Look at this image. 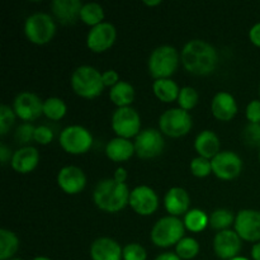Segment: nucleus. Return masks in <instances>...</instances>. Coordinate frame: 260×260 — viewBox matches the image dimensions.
<instances>
[{"mask_svg":"<svg viewBox=\"0 0 260 260\" xmlns=\"http://www.w3.org/2000/svg\"><path fill=\"white\" fill-rule=\"evenodd\" d=\"M180 60L188 73L193 75H208L217 66V51L203 40L188 41L180 53Z\"/></svg>","mask_w":260,"mask_h":260,"instance_id":"f257e3e1","label":"nucleus"},{"mask_svg":"<svg viewBox=\"0 0 260 260\" xmlns=\"http://www.w3.org/2000/svg\"><path fill=\"white\" fill-rule=\"evenodd\" d=\"M129 192L126 183H118L113 178L98 182L93 192V201L99 210L114 213L123 210L129 202Z\"/></svg>","mask_w":260,"mask_h":260,"instance_id":"f03ea898","label":"nucleus"},{"mask_svg":"<svg viewBox=\"0 0 260 260\" xmlns=\"http://www.w3.org/2000/svg\"><path fill=\"white\" fill-rule=\"evenodd\" d=\"M71 88L79 96L86 99L96 98L104 89L102 74L93 66H79L71 75Z\"/></svg>","mask_w":260,"mask_h":260,"instance_id":"7ed1b4c3","label":"nucleus"},{"mask_svg":"<svg viewBox=\"0 0 260 260\" xmlns=\"http://www.w3.org/2000/svg\"><path fill=\"white\" fill-rule=\"evenodd\" d=\"M179 65V55L177 48L169 45H162L155 48L147 61L149 73L155 80L169 79L177 71Z\"/></svg>","mask_w":260,"mask_h":260,"instance_id":"20e7f679","label":"nucleus"},{"mask_svg":"<svg viewBox=\"0 0 260 260\" xmlns=\"http://www.w3.org/2000/svg\"><path fill=\"white\" fill-rule=\"evenodd\" d=\"M185 226L182 220L175 216H165L156 221L151 230L152 244L159 248H169L177 245L184 238Z\"/></svg>","mask_w":260,"mask_h":260,"instance_id":"39448f33","label":"nucleus"},{"mask_svg":"<svg viewBox=\"0 0 260 260\" xmlns=\"http://www.w3.org/2000/svg\"><path fill=\"white\" fill-rule=\"evenodd\" d=\"M25 37L36 45H46L56 33L53 18L47 13L38 12L29 15L24 23Z\"/></svg>","mask_w":260,"mask_h":260,"instance_id":"423d86ee","label":"nucleus"},{"mask_svg":"<svg viewBox=\"0 0 260 260\" xmlns=\"http://www.w3.org/2000/svg\"><path fill=\"white\" fill-rule=\"evenodd\" d=\"M192 117L182 108L168 109L159 118L160 132L169 137L185 136L192 129Z\"/></svg>","mask_w":260,"mask_h":260,"instance_id":"0eeeda50","label":"nucleus"},{"mask_svg":"<svg viewBox=\"0 0 260 260\" xmlns=\"http://www.w3.org/2000/svg\"><path fill=\"white\" fill-rule=\"evenodd\" d=\"M60 145L69 154H85L93 145V136L85 127L73 124L61 131Z\"/></svg>","mask_w":260,"mask_h":260,"instance_id":"6e6552de","label":"nucleus"},{"mask_svg":"<svg viewBox=\"0 0 260 260\" xmlns=\"http://www.w3.org/2000/svg\"><path fill=\"white\" fill-rule=\"evenodd\" d=\"M112 128L122 139H131L137 136L141 128V118L137 111L132 107H121L114 111L112 116Z\"/></svg>","mask_w":260,"mask_h":260,"instance_id":"1a4fd4ad","label":"nucleus"},{"mask_svg":"<svg viewBox=\"0 0 260 260\" xmlns=\"http://www.w3.org/2000/svg\"><path fill=\"white\" fill-rule=\"evenodd\" d=\"M135 151L141 159H152L159 156L165 146L164 137L159 129H142L135 139Z\"/></svg>","mask_w":260,"mask_h":260,"instance_id":"9d476101","label":"nucleus"},{"mask_svg":"<svg viewBox=\"0 0 260 260\" xmlns=\"http://www.w3.org/2000/svg\"><path fill=\"white\" fill-rule=\"evenodd\" d=\"M211 162L212 173L222 180L235 179L243 170V160L234 151H220Z\"/></svg>","mask_w":260,"mask_h":260,"instance_id":"9b49d317","label":"nucleus"},{"mask_svg":"<svg viewBox=\"0 0 260 260\" xmlns=\"http://www.w3.org/2000/svg\"><path fill=\"white\" fill-rule=\"evenodd\" d=\"M13 111L23 121H35L43 114V102L32 91H22L13 102Z\"/></svg>","mask_w":260,"mask_h":260,"instance_id":"f8f14e48","label":"nucleus"},{"mask_svg":"<svg viewBox=\"0 0 260 260\" xmlns=\"http://www.w3.org/2000/svg\"><path fill=\"white\" fill-rule=\"evenodd\" d=\"M234 226L241 240L260 241V211L241 210L236 215Z\"/></svg>","mask_w":260,"mask_h":260,"instance_id":"ddd939ff","label":"nucleus"},{"mask_svg":"<svg viewBox=\"0 0 260 260\" xmlns=\"http://www.w3.org/2000/svg\"><path fill=\"white\" fill-rule=\"evenodd\" d=\"M128 205L139 215L150 216L159 207V197L152 188L139 185L132 189Z\"/></svg>","mask_w":260,"mask_h":260,"instance_id":"4468645a","label":"nucleus"},{"mask_svg":"<svg viewBox=\"0 0 260 260\" xmlns=\"http://www.w3.org/2000/svg\"><path fill=\"white\" fill-rule=\"evenodd\" d=\"M117 37V30L112 23L103 22L91 27L86 36V45L93 52H104L113 46Z\"/></svg>","mask_w":260,"mask_h":260,"instance_id":"2eb2a0df","label":"nucleus"},{"mask_svg":"<svg viewBox=\"0 0 260 260\" xmlns=\"http://www.w3.org/2000/svg\"><path fill=\"white\" fill-rule=\"evenodd\" d=\"M241 250V238L234 230L218 231L213 238V251L222 260H231Z\"/></svg>","mask_w":260,"mask_h":260,"instance_id":"dca6fc26","label":"nucleus"},{"mask_svg":"<svg viewBox=\"0 0 260 260\" xmlns=\"http://www.w3.org/2000/svg\"><path fill=\"white\" fill-rule=\"evenodd\" d=\"M57 184L68 194H78L85 188L86 177L78 167H65L58 172Z\"/></svg>","mask_w":260,"mask_h":260,"instance_id":"f3484780","label":"nucleus"},{"mask_svg":"<svg viewBox=\"0 0 260 260\" xmlns=\"http://www.w3.org/2000/svg\"><path fill=\"white\" fill-rule=\"evenodd\" d=\"M91 260H122L123 249L111 238H99L90 246Z\"/></svg>","mask_w":260,"mask_h":260,"instance_id":"a211bd4d","label":"nucleus"},{"mask_svg":"<svg viewBox=\"0 0 260 260\" xmlns=\"http://www.w3.org/2000/svg\"><path fill=\"white\" fill-rule=\"evenodd\" d=\"M40 161L38 150L33 146H23L13 152L10 165L15 172L20 174H27L36 169Z\"/></svg>","mask_w":260,"mask_h":260,"instance_id":"6ab92c4d","label":"nucleus"},{"mask_svg":"<svg viewBox=\"0 0 260 260\" xmlns=\"http://www.w3.org/2000/svg\"><path fill=\"white\" fill-rule=\"evenodd\" d=\"M211 111L220 121H230L238 113V103L233 94L228 91H218L212 99Z\"/></svg>","mask_w":260,"mask_h":260,"instance_id":"aec40b11","label":"nucleus"},{"mask_svg":"<svg viewBox=\"0 0 260 260\" xmlns=\"http://www.w3.org/2000/svg\"><path fill=\"white\" fill-rule=\"evenodd\" d=\"M83 5L80 0H53L51 9L62 24H74L80 18Z\"/></svg>","mask_w":260,"mask_h":260,"instance_id":"412c9836","label":"nucleus"},{"mask_svg":"<svg viewBox=\"0 0 260 260\" xmlns=\"http://www.w3.org/2000/svg\"><path fill=\"white\" fill-rule=\"evenodd\" d=\"M190 205V198L187 190L180 187H173L167 192L164 197L165 210L170 216H182L188 212Z\"/></svg>","mask_w":260,"mask_h":260,"instance_id":"4be33fe9","label":"nucleus"},{"mask_svg":"<svg viewBox=\"0 0 260 260\" xmlns=\"http://www.w3.org/2000/svg\"><path fill=\"white\" fill-rule=\"evenodd\" d=\"M194 149L200 156L212 160L220 152V140L215 132L205 129L196 137Z\"/></svg>","mask_w":260,"mask_h":260,"instance_id":"5701e85b","label":"nucleus"},{"mask_svg":"<svg viewBox=\"0 0 260 260\" xmlns=\"http://www.w3.org/2000/svg\"><path fill=\"white\" fill-rule=\"evenodd\" d=\"M135 145L127 139L122 137H116L108 141L106 146V154L112 161L121 162L131 159L132 155L135 154Z\"/></svg>","mask_w":260,"mask_h":260,"instance_id":"b1692460","label":"nucleus"},{"mask_svg":"<svg viewBox=\"0 0 260 260\" xmlns=\"http://www.w3.org/2000/svg\"><path fill=\"white\" fill-rule=\"evenodd\" d=\"M109 98L118 108L129 107L135 99V89L128 81H118L109 90Z\"/></svg>","mask_w":260,"mask_h":260,"instance_id":"393cba45","label":"nucleus"},{"mask_svg":"<svg viewBox=\"0 0 260 260\" xmlns=\"http://www.w3.org/2000/svg\"><path fill=\"white\" fill-rule=\"evenodd\" d=\"M154 94L165 103H172L179 96V86L172 79H157L152 84Z\"/></svg>","mask_w":260,"mask_h":260,"instance_id":"a878e982","label":"nucleus"},{"mask_svg":"<svg viewBox=\"0 0 260 260\" xmlns=\"http://www.w3.org/2000/svg\"><path fill=\"white\" fill-rule=\"evenodd\" d=\"M19 249V239L13 231L2 229L0 230V260L13 259Z\"/></svg>","mask_w":260,"mask_h":260,"instance_id":"bb28decb","label":"nucleus"},{"mask_svg":"<svg viewBox=\"0 0 260 260\" xmlns=\"http://www.w3.org/2000/svg\"><path fill=\"white\" fill-rule=\"evenodd\" d=\"M183 223H184L185 229L192 233H201L210 225V217L202 210L193 208L185 213Z\"/></svg>","mask_w":260,"mask_h":260,"instance_id":"cd10ccee","label":"nucleus"},{"mask_svg":"<svg viewBox=\"0 0 260 260\" xmlns=\"http://www.w3.org/2000/svg\"><path fill=\"white\" fill-rule=\"evenodd\" d=\"M80 19L90 27L101 24L104 19L103 7L98 3H86L81 8Z\"/></svg>","mask_w":260,"mask_h":260,"instance_id":"c85d7f7f","label":"nucleus"},{"mask_svg":"<svg viewBox=\"0 0 260 260\" xmlns=\"http://www.w3.org/2000/svg\"><path fill=\"white\" fill-rule=\"evenodd\" d=\"M66 111H68V107L62 99L52 96V98H48L43 102V114L48 119L58 121L65 116Z\"/></svg>","mask_w":260,"mask_h":260,"instance_id":"c756f323","label":"nucleus"},{"mask_svg":"<svg viewBox=\"0 0 260 260\" xmlns=\"http://www.w3.org/2000/svg\"><path fill=\"white\" fill-rule=\"evenodd\" d=\"M234 223H235L234 213L225 208H218V210L213 211L210 216V226L215 230H229V228Z\"/></svg>","mask_w":260,"mask_h":260,"instance_id":"7c9ffc66","label":"nucleus"},{"mask_svg":"<svg viewBox=\"0 0 260 260\" xmlns=\"http://www.w3.org/2000/svg\"><path fill=\"white\" fill-rule=\"evenodd\" d=\"M200 253V244L193 238H183L175 245V254L182 260H190Z\"/></svg>","mask_w":260,"mask_h":260,"instance_id":"2f4dec72","label":"nucleus"},{"mask_svg":"<svg viewBox=\"0 0 260 260\" xmlns=\"http://www.w3.org/2000/svg\"><path fill=\"white\" fill-rule=\"evenodd\" d=\"M198 96L197 90L192 86H184L180 89L179 96H178V103H179V108L184 109V111H190L194 108L198 103Z\"/></svg>","mask_w":260,"mask_h":260,"instance_id":"473e14b6","label":"nucleus"},{"mask_svg":"<svg viewBox=\"0 0 260 260\" xmlns=\"http://www.w3.org/2000/svg\"><path fill=\"white\" fill-rule=\"evenodd\" d=\"M15 112L7 104L0 106V135L5 136L15 122Z\"/></svg>","mask_w":260,"mask_h":260,"instance_id":"72a5a7b5","label":"nucleus"},{"mask_svg":"<svg viewBox=\"0 0 260 260\" xmlns=\"http://www.w3.org/2000/svg\"><path fill=\"white\" fill-rule=\"evenodd\" d=\"M190 172L198 178H206L212 173V162L206 157L198 156L190 161Z\"/></svg>","mask_w":260,"mask_h":260,"instance_id":"f704fd0d","label":"nucleus"},{"mask_svg":"<svg viewBox=\"0 0 260 260\" xmlns=\"http://www.w3.org/2000/svg\"><path fill=\"white\" fill-rule=\"evenodd\" d=\"M35 131L36 127L32 123H29V122L20 124L14 134L15 141L22 145L29 144L32 140H35Z\"/></svg>","mask_w":260,"mask_h":260,"instance_id":"c9c22d12","label":"nucleus"},{"mask_svg":"<svg viewBox=\"0 0 260 260\" xmlns=\"http://www.w3.org/2000/svg\"><path fill=\"white\" fill-rule=\"evenodd\" d=\"M243 139L249 146L260 147V124L249 122L245 128L243 129Z\"/></svg>","mask_w":260,"mask_h":260,"instance_id":"e433bc0d","label":"nucleus"},{"mask_svg":"<svg viewBox=\"0 0 260 260\" xmlns=\"http://www.w3.org/2000/svg\"><path fill=\"white\" fill-rule=\"evenodd\" d=\"M147 253L142 245L129 243L123 248V260H146Z\"/></svg>","mask_w":260,"mask_h":260,"instance_id":"4c0bfd02","label":"nucleus"},{"mask_svg":"<svg viewBox=\"0 0 260 260\" xmlns=\"http://www.w3.org/2000/svg\"><path fill=\"white\" fill-rule=\"evenodd\" d=\"M53 140V132L48 126L41 124L36 127L35 141L40 145H48Z\"/></svg>","mask_w":260,"mask_h":260,"instance_id":"58836bf2","label":"nucleus"},{"mask_svg":"<svg viewBox=\"0 0 260 260\" xmlns=\"http://www.w3.org/2000/svg\"><path fill=\"white\" fill-rule=\"evenodd\" d=\"M246 118L250 123L260 124V101L254 99L246 107Z\"/></svg>","mask_w":260,"mask_h":260,"instance_id":"ea45409f","label":"nucleus"},{"mask_svg":"<svg viewBox=\"0 0 260 260\" xmlns=\"http://www.w3.org/2000/svg\"><path fill=\"white\" fill-rule=\"evenodd\" d=\"M102 79H103L104 86H111L112 88L119 81V75L114 70H106L102 74Z\"/></svg>","mask_w":260,"mask_h":260,"instance_id":"a19ab883","label":"nucleus"},{"mask_svg":"<svg viewBox=\"0 0 260 260\" xmlns=\"http://www.w3.org/2000/svg\"><path fill=\"white\" fill-rule=\"evenodd\" d=\"M249 38L255 46L260 47V22L254 24L249 30Z\"/></svg>","mask_w":260,"mask_h":260,"instance_id":"79ce46f5","label":"nucleus"},{"mask_svg":"<svg viewBox=\"0 0 260 260\" xmlns=\"http://www.w3.org/2000/svg\"><path fill=\"white\" fill-rule=\"evenodd\" d=\"M12 156L13 154L10 152L9 147L4 142H2L0 144V160H2V165H5L9 160H12Z\"/></svg>","mask_w":260,"mask_h":260,"instance_id":"37998d69","label":"nucleus"},{"mask_svg":"<svg viewBox=\"0 0 260 260\" xmlns=\"http://www.w3.org/2000/svg\"><path fill=\"white\" fill-rule=\"evenodd\" d=\"M113 179L116 180V182H118V183H124V182H126V179H127L126 169H124V168H122V167L118 168V169L116 170V173H114Z\"/></svg>","mask_w":260,"mask_h":260,"instance_id":"c03bdc74","label":"nucleus"},{"mask_svg":"<svg viewBox=\"0 0 260 260\" xmlns=\"http://www.w3.org/2000/svg\"><path fill=\"white\" fill-rule=\"evenodd\" d=\"M154 260H182V259H180L175 253H169V251H168V253H162L160 254V255H157Z\"/></svg>","mask_w":260,"mask_h":260,"instance_id":"a18cd8bd","label":"nucleus"},{"mask_svg":"<svg viewBox=\"0 0 260 260\" xmlns=\"http://www.w3.org/2000/svg\"><path fill=\"white\" fill-rule=\"evenodd\" d=\"M251 258L254 260H260V241L254 244L253 248H251Z\"/></svg>","mask_w":260,"mask_h":260,"instance_id":"49530a36","label":"nucleus"},{"mask_svg":"<svg viewBox=\"0 0 260 260\" xmlns=\"http://www.w3.org/2000/svg\"><path fill=\"white\" fill-rule=\"evenodd\" d=\"M144 3L146 5H150V7H154V5H159L161 2H160V0H152V2L151 0H145Z\"/></svg>","mask_w":260,"mask_h":260,"instance_id":"de8ad7c7","label":"nucleus"},{"mask_svg":"<svg viewBox=\"0 0 260 260\" xmlns=\"http://www.w3.org/2000/svg\"><path fill=\"white\" fill-rule=\"evenodd\" d=\"M32 260H52V259L47 258V256H36V258H33Z\"/></svg>","mask_w":260,"mask_h":260,"instance_id":"09e8293b","label":"nucleus"},{"mask_svg":"<svg viewBox=\"0 0 260 260\" xmlns=\"http://www.w3.org/2000/svg\"><path fill=\"white\" fill-rule=\"evenodd\" d=\"M231 260H249L248 258H244V256H236V258L231 259Z\"/></svg>","mask_w":260,"mask_h":260,"instance_id":"8fccbe9b","label":"nucleus"},{"mask_svg":"<svg viewBox=\"0 0 260 260\" xmlns=\"http://www.w3.org/2000/svg\"><path fill=\"white\" fill-rule=\"evenodd\" d=\"M10 260H23V259H20V258H13V259H10Z\"/></svg>","mask_w":260,"mask_h":260,"instance_id":"3c124183","label":"nucleus"},{"mask_svg":"<svg viewBox=\"0 0 260 260\" xmlns=\"http://www.w3.org/2000/svg\"><path fill=\"white\" fill-rule=\"evenodd\" d=\"M259 161H260V147H259Z\"/></svg>","mask_w":260,"mask_h":260,"instance_id":"603ef678","label":"nucleus"},{"mask_svg":"<svg viewBox=\"0 0 260 260\" xmlns=\"http://www.w3.org/2000/svg\"><path fill=\"white\" fill-rule=\"evenodd\" d=\"M259 94H260V86H259Z\"/></svg>","mask_w":260,"mask_h":260,"instance_id":"864d4df0","label":"nucleus"}]
</instances>
